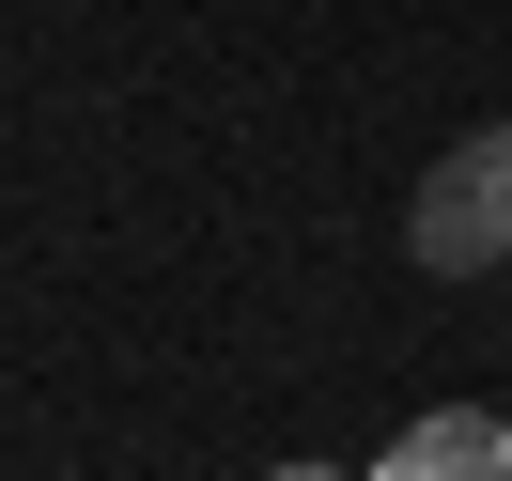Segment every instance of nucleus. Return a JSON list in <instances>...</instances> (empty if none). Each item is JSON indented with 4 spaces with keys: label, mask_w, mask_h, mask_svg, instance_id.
Masks as SVG:
<instances>
[{
    "label": "nucleus",
    "mask_w": 512,
    "mask_h": 481,
    "mask_svg": "<svg viewBox=\"0 0 512 481\" xmlns=\"http://www.w3.org/2000/svg\"><path fill=\"white\" fill-rule=\"evenodd\" d=\"M404 249L435 264V280H497L512 264V125L450 140V156L404 187Z\"/></svg>",
    "instance_id": "f257e3e1"
},
{
    "label": "nucleus",
    "mask_w": 512,
    "mask_h": 481,
    "mask_svg": "<svg viewBox=\"0 0 512 481\" xmlns=\"http://www.w3.org/2000/svg\"><path fill=\"white\" fill-rule=\"evenodd\" d=\"M357 481H512V419L497 404H435V419H404Z\"/></svg>",
    "instance_id": "f03ea898"
},
{
    "label": "nucleus",
    "mask_w": 512,
    "mask_h": 481,
    "mask_svg": "<svg viewBox=\"0 0 512 481\" xmlns=\"http://www.w3.org/2000/svg\"><path fill=\"white\" fill-rule=\"evenodd\" d=\"M264 481H342V466H264Z\"/></svg>",
    "instance_id": "7ed1b4c3"
}]
</instances>
